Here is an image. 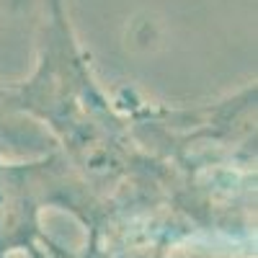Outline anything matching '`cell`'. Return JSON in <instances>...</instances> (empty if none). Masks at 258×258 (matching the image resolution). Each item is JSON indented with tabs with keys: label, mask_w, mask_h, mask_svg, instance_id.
<instances>
[{
	"label": "cell",
	"mask_w": 258,
	"mask_h": 258,
	"mask_svg": "<svg viewBox=\"0 0 258 258\" xmlns=\"http://www.w3.org/2000/svg\"><path fill=\"white\" fill-rule=\"evenodd\" d=\"M39 6L34 68L13 80L18 103L54 142V153L85 191L93 217L103 212L176 202L173 173L137 142L114 93L101 83L73 29L68 0Z\"/></svg>",
	"instance_id": "1"
},
{
	"label": "cell",
	"mask_w": 258,
	"mask_h": 258,
	"mask_svg": "<svg viewBox=\"0 0 258 258\" xmlns=\"http://www.w3.org/2000/svg\"><path fill=\"white\" fill-rule=\"evenodd\" d=\"M116 101L137 142L176 178L181 212L207 235L255 225V80L217 101L170 106L119 88Z\"/></svg>",
	"instance_id": "2"
},
{
	"label": "cell",
	"mask_w": 258,
	"mask_h": 258,
	"mask_svg": "<svg viewBox=\"0 0 258 258\" xmlns=\"http://www.w3.org/2000/svg\"><path fill=\"white\" fill-rule=\"evenodd\" d=\"M49 209L64 212L80 225L91 222L93 207L85 191L57 153L34 160L0 158V258H64L70 248L59 245L44 227Z\"/></svg>",
	"instance_id": "3"
},
{
	"label": "cell",
	"mask_w": 258,
	"mask_h": 258,
	"mask_svg": "<svg viewBox=\"0 0 258 258\" xmlns=\"http://www.w3.org/2000/svg\"><path fill=\"white\" fill-rule=\"evenodd\" d=\"M54 153L52 137L18 103L16 85L0 80V158L34 160Z\"/></svg>",
	"instance_id": "4"
},
{
	"label": "cell",
	"mask_w": 258,
	"mask_h": 258,
	"mask_svg": "<svg viewBox=\"0 0 258 258\" xmlns=\"http://www.w3.org/2000/svg\"><path fill=\"white\" fill-rule=\"evenodd\" d=\"M29 3H34V0H0V11L16 13V11H24Z\"/></svg>",
	"instance_id": "5"
},
{
	"label": "cell",
	"mask_w": 258,
	"mask_h": 258,
	"mask_svg": "<svg viewBox=\"0 0 258 258\" xmlns=\"http://www.w3.org/2000/svg\"><path fill=\"white\" fill-rule=\"evenodd\" d=\"M64 258H88V253H85L83 248H78V250H73V248H70V253L64 255Z\"/></svg>",
	"instance_id": "6"
}]
</instances>
